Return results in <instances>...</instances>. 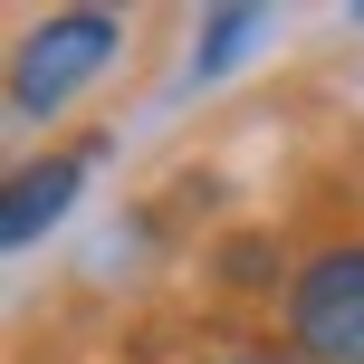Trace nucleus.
<instances>
[{
  "label": "nucleus",
  "mask_w": 364,
  "mask_h": 364,
  "mask_svg": "<svg viewBox=\"0 0 364 364\" xmlns=\"http://www.w3.org/2000/svg\"><path fill=\"white\" fill-rule=\"evenodd\" d=\"M106 58H115V19H106V10H58L48 29L19 38V58H10V106H19V115H58L87 77H106Z\"/></svg>",
  "instance_id": "1"
},
{
  "label": "nucleus",
  "mask_w": 364,
  "mask_h": 364,
  "mask_svg": "<svg viewBox=\"0 0 364 364\" xmlns=\"http://www.w3.org/2000/svg\"><path fill=\"white\" fill-rule=\"evenodd\" d=\"M288 336L316 364H364V250H326L288 288Z\"/></svg>",
  "instance_id": "2"
},
{
  "label": "nucleus",
  "mask_w": 364,
  "mask_h": 364,
  "mask_svg": "<svg viewBox=\"0 0 364 364\" xmlns=\"http://www.w3.org/2000/svg\"><path fill=\"white\" fill-rule=\"evenodd\" d=\"M250 38H269V10H220L211 29H201V48H192V87H211V77L250 48Z\"/></svg>",
  "instance_id": "4"
},
{
  "label": "nucleus",
  "mask_w": 364,
  "mask_h": 364,
  "mask_svg": "<svg viewBox=\"0 0 364 364\" xmlns=\"http://www.w3.org/2000/svg\"><path fill=\"white\" fill-rule=\"evenodd\" d=\"M77 182H87V154H58V164L19 173L10 201H0V240H10V250H19V240H38V230H48V220L77 201Z\"/></svg>",
  "instance_id": "3"
}]
</instances>
